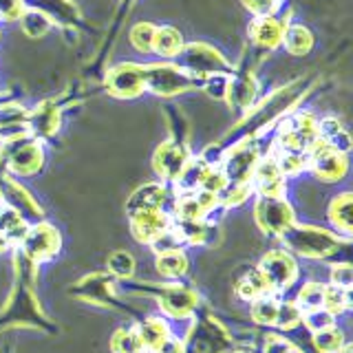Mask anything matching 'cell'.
I'll use <instances>...</instances> for the list:
<instances>
[{
    "label": "cell",
    "instance_id": "cell-1",
    "mask_svg": "<svg viewBox=\"0 0 353 353\" xmlns=\"http://www.w3.org/2000/svg\"><path fill=\"white\" fill-rule=\"evenodd\" d=\"M143 69V84L148 91L161 97L188 93L196 86V77L188 71L176 69L172 64H146Z\"/></svg>",
    "mask_w": 353,
    "mask_h": 353
},
{
    "label": "cell",
    "instance_id": "cell-36",
    "mask_svg": "<svg viewBox=\"0 0 353 353\" xmlns=\"http://www.w3.org/2000/svg\"><path fill=\"white\" fill-rule=\"evenodd\" d=\"M243 5L256 16H272L279 7V0H243Z\"/></svg>",
    "mask_w": 353,
    "mask_h": 353
},
{
    "label": "cell",
    "instance_id": "cell-34",
    "mask_svg": "<svg viewBox=\"0 0 353 353\" xmlns=\"http://www.w3.org/2000/svg\"><path fill=\"white\" fill-rule=\"evenodd\" d=\"M303 320H305V325L312 329V331H325V329H329V327H334V320H336V316H331L327 309H314V312H305V316H303Z\"/></svg>",
    "mask_w": 353,
    "mask_h": 353
},
{
    "label": "cell",
    "instance_id": "cell-21",
    "mask_svg": "<svg viewBox=\"0 0 353 353\" xmlns=\"http://www.w3.org/2000/svg\"><path fill=\"white\" fill-rule=\"evenodd\" d=\"M283 44H285V49L290 55H305V53H309V49H312L314 36L309 33L307 27L292 25V27H285Z\"/></svg>",
    "mask_w": 353,
    "mask_h": 353
},
{
    "label": "cell",
    "instance_id": "cell-27",
    "mask_svg": "<svg viewBox=\"0 0 353 353\" xmlns=\"http://www.w3.org/2000/svg\"><path fill=\"white\" fill-rule=\"evenodd\" d=\"M323 294H325V287L318 285V283H307L301 294H298V309L301 312H314V309L323 307Z\"/></svg>",
    "mask_w": 353,
    "mask_h": 353
},
{
    "label": "cell",
    "instance_id": "cell-40",
    "mask_svg": "<svg viewBox=\"0 0 353 353\" xmlns=\"http://www.w3.org/2000/svg\"><path fill=\"white\" fill-rule=\"evenodd\" d=\"M342 353H351V347H349V345H345V347H342Z\"/></svg>",
    "mask_w": 353,
    "mask_h": 353
},
{
    "label": "cell",
    "instance_id": "cell-33",
    "mask_svg": "<svg viewBox=\"0 0 353 353\" xmlns=\"http://www.w3.org/2000/svg\"><path fill=\"white\" fill-rule=\"evenodd\" d=\"M303 320V312L296 305H279V312H276V320L274 325L281 329H294L298 323Z\"/></svg>",
    "mask_w": 353,
    "mask_h": 353
},
{
    "label": "cell",
    "instance_id": "cell-20",
    "mask_svg": "<svg viewBox=\"0 0 353 353\" xmlns=\"http://www.w3.org/2000/svg\"><path fill=\"white\" fill-rule=\"evenodd\" d=\"M29 121H31V130L36 132V135H42V137L51 135V132H55V128H58V106L53 102H42L33 110Z\"/></svg>",
    "mask_w": 353,
    "mask_h": 353
},
{
    "label": "cell",
    "instance_id": "cell-10",
    "mask_svg": "<svg viewBox=\"0 0 353 353\" xmlns=\"http://www.w3.org/2000/svg\"><path fill=\"white\" fill-rule=\"evenodd\" d=\"M7 150V161L9 168L18 172V174H31L40 168L42 161V150L38 141H29V139H20L16 137L14 143H9Z\"/></svg>",
    "mask_w": 353,
    "mask_h": 353
},
{
    "label": "cell",
    "instance_id": "cell-25",
    "mask_svg": "<svg viewBox=\"0 0 353 353\" xmlns=\"http://www.w3.org/2000/svg\"><path fill=\"white\" fill-rule=\"evenodd\" d=\"M163 309L172 316H185L194 305V296H190V292H179L172 290L170 294H165L163 298Z\"/></svg>",
    "mask_w": 353,
    "mask_h": 353
},
{
    "label": "cell",
    "instance_id": "cell-19",
    "mask_svg": "<svg viewBox=\"0 0 353 353\" xmlns=\"http://www.w3.org/2000/svg\"><path fill=\"white\" fill-rule=\"evenodd\" d=\"M183 49V40L181 33L172 29V27H157L154 29V38H152V51L163 55V58H172Z\"/></svg>",
    "mask_w": 353,
    "mask_h": 353
},
{
    "label": "cell",
    "instance_id": "cell-26",
    "mask_svg": "<svg viewBox=\"0 0 353 353\" xmlns=\"http://www.w3.org/2000/svg\"><path fill=\"white\" fill-rule=\"evenodd\" d=\"M276 312H279V303L274 301V296L263 294V296L256 298V301H254L252 318L256 320V323H261V325H274Z\"/></svg>",
    "mask_w": 353,
    "mask_h": 353
},
{
    "label": "cell",
    "instance_id": "cell-11",
    "mask_svg": "<svg viewBox=\"0 0 353 353\" xmlns=\"http://www.w3.org/2000/svg\"><path fill=\"white\" fill-rule=\"evenodd\" d=\"M185 165H188V152L176 141H165L154 152V170L168 181L179 179Z\"/></svg>",
    "mask_w": 353,
    "mask_h": 353
},
{
    "label": "cell",
    "instance_id": "cell-28",
    "mask_svg": "<svg viewBox=\"0 0 353 353\" xmlns=\"http://www.w3.org/2000/svg\"><path fill=\"white\" fill-rule=\"evenodd\" d=\"M113 351L115 353H146L137 331H128V329H119L113 336Z\"/></svg>",
    "mask_w": 353,
    "mask_h": 353
},
{
    "label": "cell",
    "instance_id": "cell-30",
    "mask_svg": "<svg viewBox=\"0 0 353 353\" xmlns=\"http://www.w3.org/2000/svg\"><path fill=\"white\" fill-rule=\"evenodd\" d=\"M154 29L150 22H137L135 27L130 29V42L135 44V49L141 53L152 51V38H154Z\"/></svg>",
    "mask_w": 353,
    "mask_h": 353
},
{
    "label": "cell",
    "instance_id": "cell-4",
    "mask_svg": "<svg viewBox=\"0 0 353 353\" xmlns=\"http://www.w3.org/2000/svg\"><path fill=\"white\" fill-rule=\"evenodd\" d=\"M318 139V121L312 113H296L281 124L283 150L307 152V148Z\"/></svg>",
    "mask_w": 353,
    "mask_h": 353
},
{
    "label": "cell",
    "instance_id": "cell-38",
    "mask_svg": "<svg viewBox=\"0 0 353 353\" xmlns=\"http://www.w3.org/2000/svg\"><path fill=\"white\" fill-rule=\"evenodd\" d=\"M334 285L342 287V290H349L351 287V265L349 263H340L338 268H334Z\"/></svg>",
    "mask_w": 353,
    "mask_h": 353
},
{
    "label": "cell",
    "instance_id": "cell-14",
    "mask_svg": "<svg viewBox=\"0 0 353 353\" xmlns=\"http://www.w3.org/2000/svg\"><path fill=\"white\" fill-rule=\"evenodd\" d=\"M285 27H287L285 20H279L274 16H259V20L250 27V38L256 47L270 51L283 42Z\"/></svg>",
    "mask_w": 353,
    "mask_h": 353
},
{
    "label": "cell",
    "instance_id": "cell-16",
    "mask_svg": "<svg viewBox=\"0 0 353 353\" xmlns=\"http://www.w3.org/2000/svg\"><path fill=\"white\" fill-rule=\"evenodd\" d=\"M254 95H256V82L250 73H239L232 75L225 86V99L230 102L232 108L236 110H248L254 102Z\"/></svg>",
    "mask_w": 353,
    "mask_h": 353
},
{
    "label": "cell",
    "instance_id": "cell-18",
    "mask_svg": "<svg viewBox=\"0 0 353 353\" xmlns=\"http://www.w3.org/2000/svg\"><path fill=\"white\" fill-rule=\"evenodd\" d=\"M137 336H139L141 345L146 351H157L165 342V338H170L168 325L159 318H148L146 323L137 329Z\"/></svg>",
    "mask_w": 353,
    "mask_h": 353
},
{
    "label": "cell",
    "instance_id": "cell-8",
    "mask_svg": "<svg viewBox=\"0 0 353 353\" xmlns=\"http://www.w3.org/2000/svg\"><path fill=\"white\" fill-rule=\"evenodd\" d=\"M261 274L265 283H268L270 292H281L285 287H290L292 281L296 279V263L285 252H270L263 259Z\"/></svg>",
    "mask_w": 353,
    "mask_h": 353
},
{
    "label": "cell",
    "instance_id": "cell-37",
    "mask_svg": "<svg viewBox=\"0 0 353 353\" xmlns=\"http://www.w3.org/2000/svg\"><path fill=\"white\" fill-rule=\"evenodd\" d=\"M22 3L20 0H0V20L14 22L22 16Z\"/></svg>",
    "mask_w": 353,
    "mask_h": 353
},
{
    "label": "cell",
    "instance_id": "cell-3",
    "mask_svg": "<svg viewBox=\"0 0 353 353\" xmlns=\"http://www.w3.org/2000/svg\"><path fill=\"white\" fill-rule=\"evenodd\" d=\"M183 64L190 75L208 80L212 75H225L232 71L230 62L214 47L203 42H192L183 49Z\"/></svg>",
    "mask_w": 353,
    "mask_h": 353
},
{
    "label": "cell",
    "instance_id": "cell-32",
    "mask_svg": "<svg viewBox=\"0 0 353 353\" xmlns=\"http://www.w3.org/2000/svg\"><path fill=\"white\" fill-rule=\"evenodd\" d=\"M316 345L323 353H340L342 351V334L336 327H329L316 334Z\"/></svg>",
    "mask_w": 353,
    "mask_h": 353
},
{
    "label": "cell",
    "instance_id": "cell-22",
    "mask_svg": "<svg viewBox=\"0 0 353 353\" xmlns=\"http://www.w3.org/2000/svg\"><path fill=\"white\" fill-rule=\"evenodd\" d=\"M18 20H20L22 31H25L29 38H42L44 33L49 31V27H51V20L44 16L42 11H38V9L22 11V16Z\"/></svg>",
    "mask_w": 353,
    "mask_h": 353
},
{
    "label": "cell",
    "instance_id": "cell-17",
    "mask_svg": "<svg viewBox=\"0 0 353 353\" xmlns=\"http://www.w3.org/2000/svg\"><path fill=\"white\" fill-rule=\"evenodd\" d=\"M165 201V188L157 183H148L130 196L128 212H139V210H161Z\"/></svg>",
    "mask_w": 353,
    "mask_h": 353
},
{
    "label": "cell",
    "instance_id": "cell-23",
    "mask_svg": "<svg viewBox=\"0 0 353 353\" xmlns=\"http://www.w3.org/2000/svg\"><path fill=\"white\" fill-rule=\"evenodd\" d=\"M329 216L338 230H345L349 234L351 232V194L349 192L334 199V203L329 208Z\"/></svg>",
    "mask_w": 353,
    "mask_h": 353
},
{
    "label": "cell",
    "instance_id": "cell-39",
    "mask_svg": "<svg viewBox=\"0 0 353 353\" xmlns=\"http://www.w3.org/2000/svg\"><path fill=\"white\" fill-rule=\"evenodd\" d=\"M154 353H183V345L179 340H172V338H165L163 345L154 351Z\"/></svg>",
    "mask_w": 353,
    "mask_h": 353
},
{
    "label": "cell",
    "instance_id": "cell-6",
    "mask_svg": "<svg viewBox=\"0 0 353 353\" xmlns=\"http://www.w3.org/2000/svg\"><path fill=\"white\" fill-rule=\"evenodd\" d=\"M256 221L270 234H283L287 228H292L294 214L281 196H261L256 201Z\"/></svg>",
    "mask_w": 353,
    "mask_h": 353
},
{
    "label": "cell",
    "instance_id": "cell-9",
    "mask_svg": "<svg viewBox=\"0 0 353 353\" xmlns=\"http://www.w3.org/2000/svg\"><path fill=\"white\" fill-rule=\"evenodd\" d=\"M259 163V152L250 143H241L234 150H232L225 163H223V174L228 183H250L252 172Z\"/></svg>",
    "mask_w": 353,
    "mask_h": 353
},
{
    "label": "cell",
    "instance_id": "cell-15",
    "mask_svg": "<svg viewBox=\"0 0 353 353\" xmlns=\"http://www.w3.org/2000/svg\"><path fill=\"white\" fill-rule=\"evenodd\" d=\"M252 179L256 183L259 192L263 196H281L285 188V176L279 170L276 159H263L256 163V168L252 172Z\"/></svg>",
    "mask_w": 353,
    "mask_h": 353
},
{
    "label": "cell",
    "instance_id": "cell-35",
    "mask_svg": "<svg viewBox=\"0 0 353 353\" xmlns=\"http://www.w3.org/2000/svg\"><path fill=\"white\" fill-rule=\"evenodd\" d=\"M110 272L115 276H130L132 274V259L126 252H117L110 259Z\"/></svg>",
    "mask_w": 353,
    "mask_h": 353
},
{
    "label": "cell",
    "instance_id": "cell-2",
    "mask_svg": "<svg viewBox=\"0 0 353 353\" xmlns=\"http://www.w3.org/2000/svg\"><path fill=\"white\" fill-rule=\"evenodd\" d=\"M303 91H305V82L303 80H296L292 84H287L281 91H276L274 95H270L265 102L254 110V113L245 119V126L250 130V135L254 130H261L265 124H270L274 121L279 115H283L287 108L294 106L298 99L303 97Z\"/></svg>",
    "mask_w": 353,
    "mask_h": 353
},
{
    "label": "cell",
    "instance_id": "cell-31",
    "mask_svg": "<svg viewBox=\"0 0 353 353\" xmlns=\"http://www.w3.org/2000/svg\"><path fill=\"white\" fill-rule=\"evenodd\" d=\"M205 214L203 205L199 203L196 194H185L179 203H176V216L179 221H201Z\"/></svg>",
    "mask_w": 353,
    "mask_h": 353
},
{
    "label": "cell",
    "instance_id": "cell-24",
    "mask_svg": "<svg viewBox=\"0 0 353 353\" xmlns=\"http://www.w3.org/2000/svg\"><path fill=\"white\" fill-rule=\"evenodd\" d=\"M157 270L168 276V279H176V276H181L185 270H188V259L179 250L174 252H163L159 254V261H157Z\"/></svg>",
    "mask_w": 353,
    "mask_h": 353
},
{
    "label": "cell",
    "instance_id": "cell-13",
    "mask_svg": "<svg viewBox=\"0 0 353 353\" xmlns=\"http://www.w3.org/2000/svg\"><path fill=\"white\" fill-rule=\"evenodd\" d=\"M22 243H25V250L31 259H49L51 254L58 250V232H55L51 225L47 223H40L36 228L27 230L25 239H22Z\"/></svg>",
    "mask_w": 353,
    "mask_h": 353
},
{
    "label": "cell",
    "instance_id": "cell-12",
    "mask_svg": "<svg viewBox=\"0 0 353 353\" xmlns=\"http://www.w3.org/2000/svg\"><path fill=\"white\" fill-rule=\"evenodd\" d=\"M132 234L139 243H152L161 232L170 228V219L161 210H139L132 212Z\"/></svg>",
    "mask_w": 353,
    "mask_h": 353
},
{
    "label": "cell",
    "instance_id": "cell-5",
    "mask_svg": "<svg viewBox=\"0 0 353 353\" xmlns=\"http://www.w3.org/2000/svg\"><path fill=\"white\" fill-rule=\"evenodd\" d=\"M143 69L141 64H117L106 75V91L115 97H137L143 93Z\"/></svg>",
    "mask_w": 353,
    "mask_h": 353
},
{
    "label": "cell",
    "instance_id": "cell-7",
    "mask_svg": "<svg viewBox=\"0 0 353 353\" xmlns=\"http://www.w3.org/2000/svg\"><path fill=\"white\" fill-rule=\"evenodd\" d=\"M283 234L290 241V245L305 256H325L331 250H336L334 236L316 228H287Z\"/></svg>",
    "mask_w": 353,
    "mask_h": 353
},
{
    "label": "cell",
    "instance_id": "cell-29",
    "mask_svg": "<svg viewBox=\"0 0 353 353\" xmlns=\"http://www.w3.org/2000/svg\"><path fill=\"white\" fill-rule=\"evenodd\" d=\"M349 307V296L347 292L342 290V287H325V294H323V309H327V312L331 316L336 314H342L345 309Z\"/></svg>",
    "mask_w": 353,
    "mask_h": 353
}]
</instances>
